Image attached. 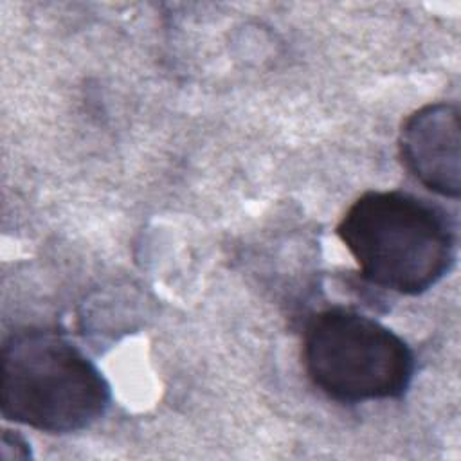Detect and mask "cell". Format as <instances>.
Masks as SVG:
<instances>
[{
  "label": "cell",
  "mask_w": 461,
  "mask_h": 461,
  "mask_svg": "<svg viewBox=\"0 0 461 461\" xmlns=\"http://www.w3.org/2000/svg\"><path fill=\"white\" fill-rule=\"evenodd\" d=\"M337 236L362 277L384 290L420 295L457 259V223L438 203L391 189L366 191L344 212Z\"/></svg>",
  "instance_id": "cell-1"
},
{
  "label": "cell",
  "mask_w": 461,
  "mask_h": 461,
  "mask_svg": "<svg viewBox=\"0 0 461 461\" xmlns=\"http://www.w3.org/2000/svg\"><path fill=\"white\" fill-rule=\"evenodd\" d=\"M112 389L101 369L56 330L25 326L0 353V412L47 434H72L103 418Z\"/></svg>",
  "instance_id": "cell-2"
},
{
  "label": "cell",
  "mask_w": 461,
  "mask_h": 461,
  "mask_svg": "<svg viewBox=\"0 0 461 461\" xmlns=\"http://www.w3.org/2000/svg\"><path fill=\"white\" fill-rule=\"evenodd\" d=\"M303 364L312 384L340 403L402 398L416 371L414 351L398 333L342 306L308 321Z\"/></svg>",
  "instance_id": "cell-3"
},
{
  "label": "cell",
  "mask_w": 461,
  "mask_h": 461,
  "mask_svg": "<svg viewBox=\"0 0 461 461\" xmlns=\"http://www.w3.org/2000/svg\"><path fill=\"white\" fill-rule=\"evenodd\" d=\"M398 149L405 169L445 198L461 193V124L456 103H429L402 122Z\"/></svg>",
  "instance_id": "cell-4"
}]
</instances>
